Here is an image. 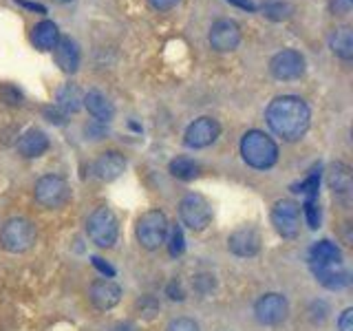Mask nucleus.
I'll return each mask as SVG.
<instances>
[{"label":"nucleus","mask_w":353,"mask_h":331,"mask_svg":"<svg viewBox=\"0 0 353 331\" xmlns=\"http://www.w3.org/2000/svg\"><path fill=\"white\" fill-rule=\"evenodd\" d=\"M329 47L338 58L342 60H351L353 58V33L349 27H338L331 31L329 36Z\"/></svg>","instance_id":"nucleus-22"},{"label":"nucleus","mask_w":353,"mask_h":331,"mask_svg":"<svg viewBox=\"0 0 353 331\" xmlns=\"http://www.w3.org/2000/svg\"><path fill=\"white\" fill-rule=\"evenodd\" d=\"M18 5H22V7H27V9H33V11H40V14H47V9H44L42 5H38V3H27V0H16Z\"/></svg>","instance_id":"nucleus-38"},{"label":"nucleus","mask_w":353,"mask_h":331,"mask_svg":"<svg viewBox=\"0 0 353 331\" xmlns=\"http://www.w3.org/2000/svg\"><path fill=\"white\" fill-rule=\"evenodd\" d=\"M210 47L219 53H228V51H234L241 42V27L236 25L234 20L230 18H221L216 20L212 27H210Z\"/></svg>","instance_id":"nucleus-11"},{"label":"nucleus","mask_w":353,"mask_h":331,"mask_svg":"<svg viewBox=\"0 0 353 331\" xmlns=\"http://www.w3.org/2000/svg\"><path fill=\"white\" fill-rule=\"evenodd\" d=\"M88 298H91V303L102 309V312H108V309H113L115 305H119L121 301V287L110 281V279H99L91 285V290H88Z\"/></svg>","instance_id":"nucleus-14"},{"label":"nucleus","mask_w":353,"mask_h":331,"mask_svg":"<svg viewBox=\"0 0 353 331\" xmlns=\"http://www.w3.org/2000/svg\"><path fill=\"white\" fill-rule=\"evenodd\" d=\"M58 3H71V0H58Z\"/></svg>","instance_id":"nucleus-40"},{"label":"nucleus","mask_w":353,"mask_h":331,"mask_svg":"<svg viewBox=\"0 0 353 331\" xmlns=\"http://www.w3.org/2000/svg\"><path fill=\"white\" fill-rule=\"evenodd\" d=\"M228 248L234 257L241 259H252L256 257L261 250V234L256 228L252 225H243L239 230H234L228 239Z\"/></svg>","instance_id":"nucleus-13"},{"label":"nucleus","mask_w":353,"mask_h":331,"mask_svg":"<svg viewBox=\"0 0 353 331\" xmlns=\"http://www.w3.org/2000/svg\"><path fill=\"white\" fill-rule=\"evenodd\" d=\"M309 263L314 265H338L342 263V252L336 243L331 241H316L312 248H309Z\"/></svg>","instance_id":"nucleus-20"},{"label":"nucleus","mask_w":353,"mask_h":331,"mask_svg":"<svg viewBox=\"0 0 353 331\" xmlns=\"http://www.w3.org/2000/svg\"><path fill=\"white\" fill-rule=\"evenodd\" d=\"M270 73L281 82L298 80L305 73V58L303 53L294 49H283L270 60Z\"/></svg>","instance_id":"nucleus-9"},{"label":"nucleus","mask_w":353,"mask_h":331,"mask_svg":"<svg viewBox=\"0 0 353 331\" xmlns=\"http://www.w3.org/2000/svg\"><path fill=\"white\" fill-rule=\"evenodd\" d=\"M318 185H320V172L314 170L303 183L294 185V192H301V194H305L307 199H316V197H318Z\"/></svg>","instance_id":"nucleus-26"},{"label":"nucleus","mask_w":353,"mask_h":331,"mask_svg":"<svg viewBox=\"0 0 353 331\" xmlns=\"http://www.w3.org/2000/svg\"><path fill=\"white\" fill-rule=\"evenodd\" d=\"M338 327L340 331H353V309H345V312L340 314Z\"/></svg>","instance_id":"nucleus-31"},{"label":"nucleus","mask_w":353,"mask_h":331,"mask_svg":"<svg viewBox=\"0 0 353 331\" xmlns=\"http://www.w3.org/2000/svg\"><path fill=\"white\" fill-rule=\"evenodd\" d=\"M93 265H95V268H97L99 272H102V274H104V279H113V274H115V270H113V268H110V265H108V263H102V259H99V257H95V259H93Z\"/></svg>","instance_id":"nucleus-33"},{"label":"nucleus","mask_w":353,"mask_h":331,"mask_svg":"<svg viewBox=\"0 0 353 331\" xmlns=\"http://www.w3.org/2000/svg\"><path fill=\"white\" fill-rule=\"evenodd\" d=\"M287 309H290L287 298L283 294L270 292V294H263L256 301V305H254V316H256L261 325L272 327V325L283 323L287 318Z\"/></svg>","instance_id":"nucleus-10"},{"label":"nucleus","mask_w":353,"mask_h":331,"mask_svg":"<svg viewBox=\"0 0 353 331\" xmlns=\"http://www.w3.org/2000/svg\"><path fill=\"white\" fill-rule=\"evenodd\" d=\"M351 170L345 163H334L329 168V188L334 190V194L338 197H347L351 192Z\"/></svg>","instance_id":"nucleus-23"},{"label":"nucleus","mask_w":353,"mask_h":331,"mask_svg":"<svg viewBox=\"0 0 353 331\" xmlns=\"http://www.w3.org/2000/svg\"><path fill=\"white\" fill-rule=\"evenodd\" d=\"M124 170H126V159H124V154L117 150L102 152L93 163V172L97 179H102V181H115L119 179Z\"/></svg>","instance_id":"nucleus-15"},{"label":"nucleus","mask_w":353,"mask_h":331,"mask_svg":"<svg viewBox=\"0 0 353 331\" xmlns=\"http://www.w3.org/2000/svg\"><path fill=\"white\" fill-rule=\"evenodd\" d=\"M47 150H49V137H47V132L40 128H31L18 139V152L27 159L42 157Z\"/></svg>","instance_id":"nucleus-17"},{"label":"nucleus","mask_w":353,"mask_h":331,"mask_svg":"<svg viewBox=\"0 0 353 331\" xmlns=\"http://www.w3.org/2000/svg\"><path fill=\"white\" fill-rule=\"evenodd\" d=\"M0 97L7 99L9 104H20V93L16 91V88H11V86H5V88H0Z\"/></svg>","instance_id":"nucleus-32"},{"label":"nucleus","mask_w":353,"mask_h":331,"mask_svg":"<svg viewBox=\"0 0 353 331\" xmlns=\"http://www.w3.org/2000/svg\"><path fill=\"white\" fill-rule=\"evenodd\" d=\"M44 113L49 115V121H55V124H62V115L58 113V106H55V108H44Z\"/></svg>","instance_id":"nucleus-37"},{"label":"nucleus","mask_w":353,"mask_h":331,"mask_svg":"<svg viewBox=\"0 0 353 331\" xmlns=\"http://www.w3.org/2000/svg\"><path fill=\"white\" fill-rule=\"evenodd\" d=\"M314 276L320 285H325L327 290H345L351 283L349 272L342 268V263L338 265H314Z\"/></svg>","instance_id":"nucleus-16"},{"label":"nucleus","mask_w":353,"mask_h":331,"mask_svg":"<svg viewBox=\"0 0 353 331\" xmlns=\"http://www.w3.org/2000/svg\"><path fill=\"white\" fill-rule=\"evenodd\" d=\"M168 250H170L172 257H181L183 250H185V243H183V230H181L179 225L172 228V232H170V243H168Z\"/></svg>","instance_id":"nucleus-28"},{"label":"nucleus","mask_w":353,"mask_h":331,"mask_svg":"<svg viewBox=\"0 0 353 331\" xmlns=\"http://www.w3.org/2000/svg\"><path fill=\"white\" fill-rule=\"evenodd\" d=\"M272 225L283 239H294L301 230V205L290 199L276 201L272 208Z\"/></svg>","instance_id":"nucleus-8"},{"label":"nucleus","mask_w":353,"mask_h":331,"mask_svg":"<svg viewBox=\"0 0 353 331\" xmlns=\"http://www.w3.org/2000/svg\"><path fill=\"white\" fill-rule=\"evenodd\" d=\"M84 106L88 108V113H91L99 124H106V121L115 117V106L110 104V99L99 91H88L84 95Z\"/></svg>","instance_id":"nucleus-19"},{"label":"nucleus","mask_w":353,"mask_h":331,"mask_svg":"<svg viewBox=\"0 0 353 331\" xmlns=\"http://www.w3.org/2000/svg\"><path fill=\"white\" fill-rule=\"evenodd\" d=\"M168 219L161 212V210H148V212H143L137 221V228H135V234H137V241L141 248L146 250H159L163 243H165V237H168Z\"/></svg>","instance_id":"nucleus-4"},{"label":"nucleus","mask_w":353,"mask_h":331,"mask_svg":"<svg viewBox=\"0 0 353 331\" xmlns=\"http://www.w3.org/2000/svg\"><path fill=\"white\" fill-rule=\"evenodd\" d=\"M82 95L80 91H77V86L73 84H64L60 91H58V102H55V106L62 108L64 113H77V110L82 108Z\"/></svg>","instance_id":"nucleus-24"},{"label":"nucleus","mask_w":353,"mask_h":331,"mask_svg":"<svg viewBox=\"0 0 353 331\" xmlns=\"http://www.w3.org/2000/svg\"><path fill=\"white\" fill-rule=\"evenodd\" d=\"M241 154L252 168L268 170L279 161V146L263 130H248L241 139Z\"/></svg>","instance_id":"nucleus-2"},{"label":"nucleus","mask_w":353,"mask_h":331,"mask_svg":"<svg viewBox=\"0 0 353 331\" xmlns=\"http://www.w3.org/2000/svg\"><path fill=\"white\" fill-rule=\"evenodd\" d=\"M55 62L64 71V73H75L80 69V49H77V42L71 38H60L55 44Z\"/></svg>","instance_id":"nucleus-18"},{"label":"nucleus","mask_w":353,"mask_h":331,"mask_svg":"<svg viewBox=\"0 0 353 331\" xmlns=\"http://www.w3.org/2000/svg\"><path fill=\"white\" fill-rule=\"evenodd\" d=\"M179 217L183 221V225H188L194 232H201L210 225L212 221V205L203 194H185L179 203Z\"/></svg>","instance_id":"nucleus-7"},{"label":"nucleus","mask_w":353,"mask_h":331,"mask_svg":"<svg viewBox=\"0 0 353 331\" xmlns=\"http://www.w3.org/2000/svg\"><path fill=\"white\" fill-rule=\"evenodd\" d=\"M265 119L279 137L285 141H298L309 128L312 113H309L305 99L296 95H281L270 102L265 110Z\"/></svg>","instance_id":"nucleus-1"},{"label":"nucleus","mask_w":353,"mask_h":331,"mask_svg":"<svg viewBox=\"0 0 353 331\" xmlns=\"http://www.w3.org/2000/svg\"><path fill=\"white\" fill-rule=\"evenodd\" d=\"M221 135V126L214 117H199L185 130V146L190 148H205L214 143Z\"/></svg>","instance_id":"nucleus-12"},{"label":"nucleus","mask_w":353,"mask_h":331,"mask_svg":"<svg viewBox=\"0 0 353 331\" xmlns=\"http://www.w3.org/2000/svg\"><path fill=\"white\" fill-rule=\"evenodd\" d=\"M179 0H150V5L154 7V9H159V11H168V9H172Z\"/></svg>","instance_id":"nucleus-35"},{"label":"nucleus","mask_w":353,"mask_h":331,"mask_svg":"<svg viewBox=\"0 0 353 331\" xmlns=\"http://www.w3.org/2000/svg\"><path fill=\"white\" fill-rule=\"evenodd\" d=\"M33 243H36V228L29 219L14 217L0 228V245L11 254L27 252L33 248Z\"/></svg>","instance_id":"nucleus-3"},{"label":"nucleus","mask_w":353,"mask_h":331,"mask_svg":"<svg viewBox=\"0 0 353 331\" xmlns=\"http://www.w3.org/2000/svg\"><path fill=\"white\" fill-rule=\"evenodd\" d=\"M168 296L172 298V301H183V290H181V285L176 281H172L168 285Z\"/></svg>","instance_id":"nucleus-34"},{"label":"nucleus","mask_w":353,"mask_h":331,"mask_svg":"<svg viewBox=\"0 0 353 331\" xmlns=\"http://www.w3.org/2000/svg\"><path fill=\"white\" fill-rule=\"evenodd\" d=\"M113 331H135V327L128 325V323H121V325H115Z\"/></svg>","instance_id":"nucleus-39"},{"label":"nucleus","mask_w":353,"mask_h":331,"mask_svg":"<svg viewBox=\"0 0 353 331\" xmlns=\"http://www.w3.org/2000/svg\"><path fill=\"white\" fill-rule=\"evenodd\" d=\"M86 234L97 248H113L119 234V223L113 210L110 208L93 210L86 221Z\"/></svg>","instance_id":"nucleus-5"},{"label":"nucleus","mask_w":353,"mask_h":331,"mask_svg":"<svg viewBox=\"0 0 353 331\" xmlns=\"http://www.w3.org/2000/svg\"><path fill=\"white\" fill-rule=\"evenodd\" d=\"M292 5H285V3H272L265 7V16L272 18V20H285L292 16Z\"/></svg>","instance_id":"nucleus-27"},{"label":"nucleus","mask_w":353,"mask_h":331,"mask_svg":"<svg viewBox=\"0 0 353 331\" xmlns=\"http://www.w3.org/2000/svg\"><path fill=\"white\" fill-rule=\"evenodd\" d=\"M33 194H36V201L42 208H62L69 203L71 199V188L62 177L58 174H44L42 179L36 181V188H33Z\"/></svg>","instance_id":"nucleus-6"},{"label":"nucleus","mask_w":353,"mask_h":331,"mask_svg":"<svg viewBox=\"0 0 353 331\" xmlns=\"http://www.w3.org/2000/svg\"><path fill=\"white\" fill-rule=\"evenodd\" d=\"M228 3L236 5V7L245 9V11H256V5H254V0H228Z\"/></svg>","instance_id":"nucleus-36"},{"label":"nucleus","mask_w":353,"mask_h":331,"mask_svg":"<svg viewBox=\"0 0 353 331\" xmlns=\"http://www.w3.org/2000/svg\"><path fill=\"white\" fill-rule=\"evenodd\" d=\"M170 174L181 181H190L199 174V163L190 157H176L170 161Z\"/></svg>","instance_id":"nucleus-25"},{"label":"nucleus","mask_w":353,"mask_h":331,"mask_svg":"<svg viewBox=\"0 0 353 331\" xmlns=\"http://www.w3.org/2000/svg\"><path fill=\"white\" fill-rule=\"evenodd\" d=\"M165 331H199V325L190 318H174L168 323Z\"/></svg>","instance_id":"nucleus-30"},{"label":"nucleus","mask_w":353,"mask_h":331,"mask_svg":"<svg viewBox=\"0 0 353 331\" xmlns=\"http://www.w3.org/2000/svg\"><path fill=\"white\" fill-rule=\"evenodd\" d=\"M31 40L40 51H53L55 44H58V40H60V29H58L55 22L42 20V22H38L36 27H33Z\"/></svg>","instance_id":"nucleus-21"},{"label":"nucleus","mask_w":353,"mask_h":331,"mask_svg":"<svg viewBox=\"0 0 353 331\" xmlns=\"http://www.w3.org/2000/svg\"><path fill=\"white\" fill-rule=\"evenodd\" d=\"M305 219H307V225L312 230L320 225V208L316 203V199H307L305 201Z\"/></svg>","instance_id":"nucleus-29"}]
</instances>
